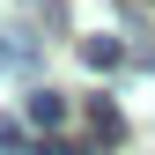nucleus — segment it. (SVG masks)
Listing matches in <instances>:
<instances>
[{"mask_svg": "<svg viewBox=\"0 0 155 155\" xmlns=\"http://www.w3.org/2000/svg\"><path fill=\"white\" fill-rule=\"evenodd\" d=\"M30 155H89V148H74V140H59V133H52V140H37Z\"/></svg>", "mask_w": 155, "mask_h": 155, "instance_id": "nucleus-5", "label": "nucleus"}, {"mask_svg": "<svg viewBox=\"0 0 155 155\" xmlns=\"http://www.w3.org/2000/svg\"><path fill=\"white\" fill-rule=\"evenodd\" d=\"M30 67H37V37L0 30V74H30Z\"/></svg>", "mask_w": 155, "mask_h": 155, "instance_id": "nucleus-2", "label": "nucleus"}, {"mask_svg": "<svg viewBox=\"0 0 155 155\" xmlns=\"http://www.w3.org/2000/svg\"><path fill=\"white\" fill-rule=\"evenodd\" d=\"M81 59L104 74V67H118V59H126V45H118V37H81Z\"/></svg>", "mask_w": 155, "mask_h": 155, "instance_id": "nucleus-4", "label": "nucleus"}, {"mask_svg": "<svg viewBox=\"0 0 155 155\" xmlns=\"http://www.w3.org/2000/svg\"><path fill=\"white\" fill-rule=\"evenodd\" d=\"M89 126H96V140H126V118H118V104H104V96L89 104Z\"/></svg>", "mask_w": 155, "mask_h": 155, "instance_id": "nucleus-3", "label": "nucleus"}, {"mask_svg": "<svg viewBox=\"0 0 155 155\" xmlns=\"http://www.w3.org/2000/svg\"><path fill=\"white\" fill-rule=\"evenodd\" d=\"M15 148H22V126H15V118H0V155H15Z\"/></svg>", "mask_w": 155, "mask_h": 155, "instance_id": "nucleus-6", "label": "nucleus"}, {"mask_svg": "<svg viewBox=\"0 0 155 155\" xmlns=\"http://www.w3.org/2000/svg\"><path fill=\"white\" fill-rule=\"evenodd\" d=\"M22 118H30V126L52 140V126L67 118V96H59V89H30V96H22Z\"/></svg>", "mask_w": 155, "mask_h": 155, "instance_id": "nucleus-1", "label": "nucleus"}]
</instances>
